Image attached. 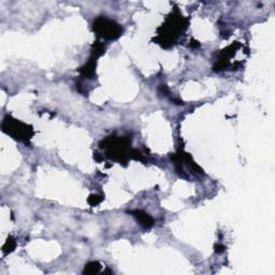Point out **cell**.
<instances>
[{
    "instance_id": "obj_1",
    "label": "cell",
    "mask_w": 275,
    "mask_h": 275,
    "mask_svg": "<svg viewBox=\"0 0 275 275\" xmlns=\"http://www.w3.org/2000/svg\"><path fill=\"white\" fill-rule=\"evenodd\" d=\"M94 29L105 39H116L121 36L122 28L115 22L100 18L94 23Z\"/></svg>"
},
{
    "instance_id": "obj_2",
    "label": "cell",
    "mask_w": 275,
    "mask_h": 275,
    "mask_svg": "<svg viewBox=\"0 0 275 275\" xmlns=\"http://www.w3.org/2000/svg\"><path fill=\"white\" fill-rule=\"evenodd\" d=\"M133 216L140 222V224L142 225L144 228H151L153 226V218L149 216L148 214L142 212V211H133L131 212Z\"/></svg>"
}]
</instances>
